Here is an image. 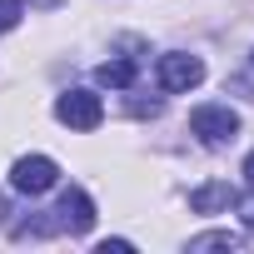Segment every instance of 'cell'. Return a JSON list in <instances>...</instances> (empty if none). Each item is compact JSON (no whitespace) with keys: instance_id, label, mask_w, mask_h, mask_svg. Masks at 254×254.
Listing matches in <instances>:
<instances>
[{"instance_id":"obj_12","label":"cell","mask_w":254,"mask_h":254,"mask_svg":"<svg viewBox=\"0 0 254 254\" xmlns=\"http://www.w3.org/2000/svg\"><path fill=\"white\" fill-rule=\"evenodd\" d=\"M244 185H249V190H254V155H249V160H244Z\"/></svg>"},{"instance_id":"obj_8","label":"cell","mask_w":254,"mask_h":254,"mask_svg":"<svg viewBox=\"0 0 254 254\" xmlns=\"http://www.w3.org/2000/svg\"><path fill=\"white\" fill-rule=\"evenodd\" d=\"M95 80L110 85V90H130V85H135V60H105V65L95 70Z\"/></svg>"},{"instance_id":"obj_13","label":"cell","mask_w":254,"mask_h":254,"mask_svg":"<svg viewBox=\"0 0 254 254\" xmlns=\"http://www.w3.org/2000/svg\"><path fill=\"white\" fill-rule=\"evenodd\" d=\"M0 214H10V204H5V199H0Z\"/></svg>"},{"instance_id":"obj_10","label":"cell","mask_w":254,"mask_h":254,"mask_svg":"<svg viewBox=\"0 0 254 254\" xmlns=\"http://www.w3.org/2000/svg\"><path fill=\"white\" fill-rule=\"evenodd\" d=\"M100 254H130V239H105Z\"/></svg>"},{"instance_id":"obj_5","label":"cell","mask_w":254,"mask_h":254,"mask_svg":"<svg viewBox=\"0 0 254 254\" xmlns=\"http://www.w3.org/2000/svg\"><path fill=\"white\" fill-rule=\"evenodd\" d=\"M55 224L70 229V234H90V224H95V204H90V194H85L80 185L60 194V204H55Z\"/></svg>"},{"instance_id":"obj_7","label":"cell","mask_w":254,"mask_h":254,"mask_svg":"<svg viewBox=\"0 0 254 254\" xmlns=\"http://www.w3.org/2000/svg\"><path fill=\"white\" fill-rule=\"evenodd\" d=\"M204 249H244V234H234V229H209V234H194L190 239V254H204Z\"/></svg>"},{"instance_id":"obj_4","label":"cell","mask_w":254,"mask_h":254,"mask_svg":"<svg viewBox=\"0 0 254 254\" xmlns=\"http://www.w3.org/2000/svg\"><path fill=\"white\" fill-rule=\"evenodd\" d=\"M55 180H60V165L50 155H20L10 165V185L20 194H45V190H55Z\"/></svg>"},{"instance_id":"obj_3","label":"cell","mask_w":254,"mask_h":254,"mask_svg":"<svg viewBox=\"0 0 254 254\" xmlns=\"http://www.w3.org/2000/svg\"><path fill=\"white\" fill-rule=\"evenodd\" d=\"M55 120L70 125V130H95V125L105 120V105H100L95 90H65L55 100Z\"/></svg>"},{"instance_id":"obj_2","label":"cell","mask_w":254,"mask_h":254,"mask_svg":"<svg viewBox=\"0 0 254 254\" xmlns=\"http://www.w3.org/2000/svg\"><path fill=\"white\" fill-rule=\"evenodd\" d=\"M155 75H160V90H170V95H190V90L204 80V60H199V55H185V50H170V55H160Z\"/></svg>"},{"instance_id":"obj_6","label":"cell","mask_w":254,"mask_h":254,"mask_svg":"<svg viewBox=\"0 0 254 254\" xmlns=\"http://www.w3.org/2000/svg\"><path fill=\"white\" fill-rule=\"evenodd\" d=\"M234 204H239V194H234L229 185H219V180H214V185H199V190L190 194V209H194V214H224V209H234Z\"/></svg>"},{"instance_id":"obj_11","label":"cell","mask_w":254,"mask_h":254,"mask_svg":"<svg viewBox=\"0 0 254 254\" xmlns=\"http://www.w3.org/2000/svg\"><path fill=\"white\" fill-rule=\"evenodd\" d=\"M239 219H244V229H249V234H254V199H249V204H244V214H239Z\"/></svg>"},{"instance_id":"obj_9","label":"cell","mask_w":254,"mask_h":254,"mask_svg":"<svg viewBox=\"0 0 254 254\" xmlns=\"http://www.w3.org/2000/svg\"><path fill=\"white\" fill-rule=\"evenodd\" d=\"M20 15H25V5H20V0H0V35H5V30H15V25H20Z\"/></svg>"},{"instance_id":"obj_1","label":"cell","mask_w":254,"mask_h":254,"mask_svg":"<svg viewBox=\"0 0 254 254\" xmlns=\"http://www.w3.org/2000/svg\"><path fill=\"white\" fill-rule=\"evenodd\" d=\"M190 130L199 135V145L219 150V145H229V140L239 135V115H234L229 105H199V110L190 115Z\"/></svg>"}]
</instances>
